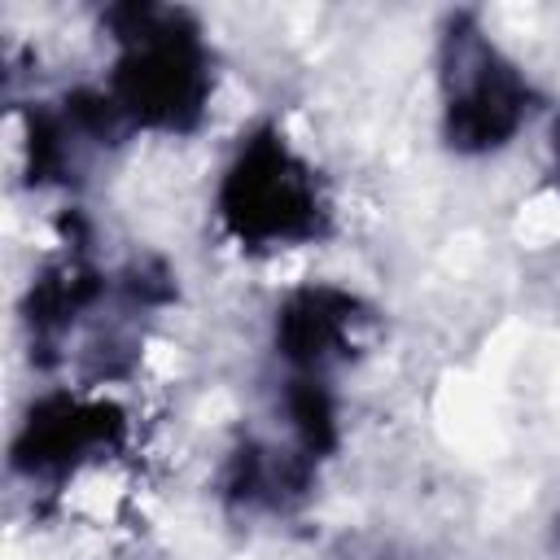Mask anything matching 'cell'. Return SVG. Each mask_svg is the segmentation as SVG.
Here are the masks:
<instances>
[{"label":"cell","mask_w":560,"mask_h":560,"mask_svg":"<svg viewBox=\"0 0 560 560\" xmlns=\"http://www.w3.org/2000/svg\"><path fill=\"white\" fill-rule=\"evenodd\" d=\"M114 22H122V61L114 70V105L122 109V118L144 122V127H162V131H179L192 127L210 79H206V52L197 44V35L175 31L171 13L158 9H118Z\"/></svg>","instance_id":"1"},{"label":"cell","mask_w":560,"mask_h":560,"mask_svg":"<svg viewBox=\"0 0 560 560\" xmlns=\"http://www.w3.org/2000/svg\"><path fill=\"white\" fill-rule=\"evenodd\" d=\"M219 214L245 245H293L319 232L324 206L306 162L276 131H262L228 166Z\"/></svg>","instance_id":"2"},{"label":"cell","mask_w":560,"mask_h":560,"mask_svg":"<svg viewBox=\"0 0 560 560\" xmlns=\"http://www.w3.org/2000/svg\"><path fill=\"white\" fill-rule=\"evenodd\" d=\"M525 101L521 74L477 31H455L446 39V140L459 153L508 144L525 122Z\"/></svg>","instance_id":"3"},{"label":"cell","mask_w":560,"mask_h":560,"mask_svg":"<svg viewBox=\"0 0 560 560\" xmlns=\"http://www.w3.org/2000/svg\"><path fill=\"white\" fill-rule=\"evenodd\" d=\"M122 433V420L105 402H79V398H48L31 411L22 438H18V464L31 472L70 468L92 451H105Z\"/></svg>","instance_id":"4"},{"label":"cell","mask_w":560,"mask_h":560,"mask_svg":"<svg viewBox=\"0 0 560 560\" xmlns=\"http://www.w3.org/2000/svg\"><path fill=\"white\" fill-rule=\"evenodd\" d=\"M354 324H359V302L341 289L319 284L284 302L276 319V341H280V354L302 376H315L354 346Z\"/></svg>","instance_id":"5"},{"label":"cell","mask_w":560,"mask_h":560,"mask_svg":"<svg viewBox=\"0 0 560 560\" xmlns=\"http://www.w3.org/2000/svg\"><path fill=\"white\" fill-rule=\"evenodd\" d=\"M284 411H289L293 438H298V446L306 455L332 451V442H337V411H332V398L319 385V376H298L289 385V394H284Z\"/></svg>","instance_id":"6"},{"label":"cell","mask_w":560,"mask_h":560,"mask_svg":"<svg viewBox=\"0 0 560 560\" xmlns=\"http://www.w3.org/2000/svg\"><path fill=\"white\" fill-rule=\"evenodd\" d=\"M551 144H556V158H560V122H556V131H551Z\"/></svg>","instance_id":"7"}]
</instances>
